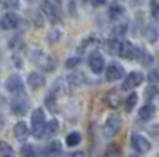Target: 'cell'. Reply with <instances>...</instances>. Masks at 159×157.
Masks as SVG:
<instances>
[{
	"label": "cell",
	"instance_id": "7a4b0ae2",
	"mask_svg": "<svg viewBox=\"0 0 159 157\" xmlns=\"http://www.w3.org/2000/svg\"><path fill=\"white\" fill-rule=\"evenodd\" d=\"M42 11L46 15V18L49 19V22L56 24V22L59 21V13H61L59 0H43Z\"/></svg>",
	"mask_w": 159,
	"mask_h": 157
},
{
	"label": "cell",
	"instance_id": "f1b7e54d",
	"mask_svg": "<svg viewBox=\"0 0 159 157\" xmlns=\"http://www.w3.org/2000/svg\"><path fill=\"white\" fill-rule=\"evenodd\" d=\"M119 43H121L119 40H115V38H111V40H108V41H107V45H105V46H107V49H108L110 54H118Z\"/></svg>",
	"mask_w": 159,
	"mask_h": 157
},
{
	"label": "cell",
	"instance_id": "3957f363",
	"mask_svg": "<svg viewBox=\"0 0 159 157\" xmlns=\"http://www.w3.org/2000/svg\"><path fill=\"white\" fill-rule=\"evenodd\" d=\"M7 90L11 94V95H15V97H25V87H24V83L22 80L18 76V75H11L7 83Z\"/></svg>",
	"mask_w": 159,
	"mask_h": 157
},
{
	"label": "cell",
	"instance_id": "d6986e66",
	"mask_svg": "<svg viewBox=\"0 0 159 157\" xmlns=\"http://www.w3.org/2000/svg\"><path fill=\"white\" fill-rule=\"evenodd\" d=\"M145 37H147V40L150 43H156L157 38H159V29L153 24L147 25V27H145Z\"/></svg>",
	"mask_w": 159,
	"mask_h": 157
},
{
	"label": "cell",
	"instance_id": "484cf974",
	"mask_svg": "<svg viewBox=\"0 0 159 157\" xmlns=\"http://www.w3.org/2000/svg\"><path fill=\"white\" fill-rule=\"evenodd\" d=\"M0 157H16L13 148L7 141H0Z\"/></svg>",
	"mask_w": 159,
	"mask_h": 157
},
{
	"label": "cell",
	"instance_id": "1f68e13d",
	"mask_svg": "<svg viewBox=\"0 0 159 157\" xmlns=\"http://www.w3.org/2000/svg\"><path fill=\"white\" fill-rule=\"evenodd\" d=\"M156 95H157V87L154 84L153 86H148L147 89H145V98H147V102H151Z\"/></svg>",
	"mask_w": 159,
	"mask_h": 157
},
{
	"label": "cell",
	"instance_id": "8d00e7d4",
	"mask_svg": "<svg viewBox=\"0 0 159 157\" xmlns=\"http://www.w3.org/2000/svg\"><path fill=\"white\" fill-rule=\"evenodd\" d=\"M67 157H86V154L83 151H76V152H70Z\"/></svg>",
	"mask_w": 159,
	"mask_h": 157
},
{
	"label": "cell",
	"instance_id": "4316f807",
	"mask_svg": "<svg viewBox=\"0 0 159 157\" xmlns=\"http://www.w3.org/2000/svg\"><path fill=\"white\" fill-rule=\"evenodd\" d=\"M45 103H46V107L52 111V113H56L57 111V105H56V94L54 92H49L45 98Z\"/></svg>",
	"mask_w": 159,
	"mask_h": 157
},
{
	"label": "cell",
	"instance_id": "2e32d148",
	"mask_svg": "<svg viewBox=\"0 0 159 157\" xmlns=\"http://www.w3.org/2000/svg\"><path fill=\"white\" fill-rule=\"evenodd\" d=\"M13 132H15V137L19 141H25V140H27V137H29V125L25 124L24 121H19L15 125V129H13Z\"/></svg>",
	"mask_w": 159,
	"mask_h": 157
},
{
	"label": "cell",
	"instance_id": "9a60e30c",
	"mask_svg": "<svg viewBox=\"0 0 159 157\" xmlns=\"http://www.w3.org/2000/svg\"><path fill=\"white\" fill-rule=\"evenodd\" d=\"M27 83L32 89H42L45 84H46V78L42 75V73H37V72H32L27 78Z\"/></svg>",
	"mask_w": 159,
	"mask_h": 157
},
{
	"label": "cell",
	"instance_id": "60d3db41",
	"mask_svg": "<svg viewBox=\"0 0 159 157\" xmlns=\"http://www.w3.org/2000/svg\"><path fill=\"white\" fill-rule=\"evenodd\" d=\"M25 2H29V3H32V2H35V0H25Z\"/></svg>",
	"mask_w": 159,
	"mask_h": 157
},
{
	"label": "cell",
	"instance_id": "e0dca14e",
	"mask_svg": "<svg viewBox=\"0 0 159 157\" xmlns=\"http://www.w3.org/2000/svg\"><path fill=\"white\" fill-rule=\"evenodd\" d=\"M154 114H156V108L153 107L151 103L143 105V107L140 108V111H139V117H140L142 121H150Z\"/></svg>",
	"mask_w": 159,
	"mask_h": 157
},
{
	"label": "cell",
	"instance_id": "9c48e42d",
	"mask_svg": "<svg viewBox=\"0 0 159 157\" xmlns=\"http://www.w3.org/2000/svg\"><path fill=\"white\" fill-rule=\"evenodd\" d=\"M121 78H124V68L118 62H111L107 67V72H105V80L107 81H118V80H121Z\"/></svg>",
	"mask_w": 159,
	"mask_h": 157
},
{
	"label": "cell",
	"instance_id": "ac0fdd59",
	"mask_svg": "<svg viewBox=\"0 0 159 157\" xmlns=\"http://www.w3.org/2000/svg\"><path fill=\"white\" fill-rule=\"evenodd\" d=\"M135 59H137L142 65H145V67H148V65H151V62H153V57L150 56V52H147V51L142 49V48H137Z\"/></svg>",
	"mask_w": 159,
	"mask_h": 157
},
{
	"label": "cell",
	"instance_id": "e575fe53",
	"mask_svg": "<svg viewBox=\"0 0 159 157\" xmlns=\"http://www.w3.org/2000/svg\"><path fill=\"white\" fill-rule=\"evenodd\" d=\"M80 62H81L80 57H70V59L65 60V68H75Z\"/></svg>",
	"mask_w": 159,
	"mask_h": 157
},
{
	"label": "cell",
	"instance_id": "cb8c5ba5",
	"mask_svg": "<svg viewBox=\"0 0 159 157\" xmlns=\"http://www.w3.org/2000/svg\"><path fill=\"white\" fill-rule=\"evenodd\" d=\"M67 81L72 84V86H81L84 81H86V78L83 73H80V72H75L72 73L70 76H67Z\"/></svg>",
	"mask_w": 159,
	"mask_h": 157
},
{
	"label": "cell",
	"instance_id": "30bf717a",
	"mask_svg": "<svg viewBox=\"0 0 159 157\" xmlns=\"http://www.w3.org/2000/svg\"><path fill=\"white\" fill-rule=\"evenodd\" d=\"M19 22H21V19L15 15V13H7V15H3L0 18V27L3 30H13L19 25Z\"/></svg>",
	"mask_w": 159,
	"mask_h": 157
},
{
	"label": "cell",
	"instance_id": "d4e9b609",
	"mask_svg": "<svg viewBox=\"0 0 159 157\" xmlns=\"http://www.w3.org/2000/svg\"><path fill=\"white\" fill-rule=\"evenodd\" d=\"M137 100H139V97H137V94H135V92L129 94V97H127V98H126V102H124V110H126V113H130L132 110L135 108Z\"/></svg>",
	"mask_w": 159,
	"mask_h": 157
},
{
	"label": "cell",
	"instance_id": "d6a6232c",
	"mask_svg": "<svg viewBox=\"0 0 159 157\" xmlns=\"http://www.w3.org/2000/svg\"><path fill=\"white\" fill-rule=\"evenodd\" d=\"M126 30H127V24L126 22L118 24V25H115V27H113V35L115 37H123L126 33Z\"/></svg>",
	"mask_w": 159,
	"mask_h": 157
},
{
	"label": "cell",
	"instance_id": "f35d334b",
	"mask_svg": "<svg viewBox=\"0 0 159 157\" xmlns=\"http://www.w3.org/2000/svg\"><path fill=\"white\" fill-rule=\"evenodd\" d=\"M5 5H7V7H10V5H11L13 8H16V7H18L16 0H7V3H5Z\"/></svg>",
	"mask_w": 159,
	"mask_h": 157
},
{
	"label": "cell",
	"instance_id": "d590c367",
	"mask_svg": "<svg viewBox=\"0 0 159 157\" xmlns=\"http://www.w3.org/2000/svg\"><path fill=\"white\" fill-rule=\"evenodd\" d=\"M148 81H150L151 84H157V83H159V70H153V72H150V75H148Z\"/></svg>",
	"mask_w": 159,
	"mask_h": 157
},
{
	"label": "cell",
	"instance_id": "f546056e",
	"mask_svg": "<svg viewBox=\"0 0 159 157\" xmlns=\"http://www.w3.org/2000/svg\"><path fill=\"white\" fill-rule=\"evenodd\" d=\"M62 37V30L61 29H52L49 33H48V41L49 43H57Z\"/></svg>",
	"mask_w": 159,
	"mask_h": 157
},
{
	"label": "cell",
	"instance_id": "83f0119b",
	"mask_svg": "<svg viewBox=\"0 0 159 157\" xmlns=\"http://www.w3.org/2000/svg\"><path fill=\"white\" fill-rule=\"evenodd\" d=\"M21 157H37V151L32 145H22L21 146Z\"/></svg>",
	"mask_w": 159,
	"mask_h": 157
},
{
	"label": "cell",
	"instance_id": "5bb4252c",
	"mask_svg": "<svg viewBox=\"0 0 159 157\" xmlns=\"http://www.w3.org/2000/svg\"><path fill=\"white\" fill-rule=\"evenodd\" d=\"M100 45V40L99 38H96V37H88V38H84V40L78 45V52L80 54H84V52H88V51H94L97 46Z\"/></svg>",
	"mask_w": 159,
	"mask_h": 157
},
{
	"label": "cell",
	"instance_id": "7c38bea8",
	"mask_svg": "<svg viewBox=\"0 0 159 157\" xmlns=\"http://www.w3.org/2000/svg\"><path fill=\"white\" fill-rule=\"evenodd\" d=\"M11 111L16 116H24L29 111V102L25 97H16L11 103Z\"/></svg>",
	"mask_w": 159,
	"mask_h": 157
},
{
	"label": "cell",
	"instance_id": "8fae6325",
	"mask_svg": "<svg viewBox=\"0 0 159 157\" xmlns=\"http://www.w3.org/2000/svg\"><path fill=\"white\" fill-rule=\"evenodd\" d=\"M61 154H62L61 141H49L42 149V157H61Z\"/></svg>",
	"mask_w": 159,
	"mask_h": 157
},
{
	"label": "cell",
	"instance_id": "603a6c76",
	"mask_svg": "<svg viewBox=\"0 0 159 157\" xmlns=\"http://www.w3.org/2000/svg\"><path fill=\"white\" fill-rule=\"evenodd\" d=\"M59 132V122L56 119H51L46 122V129H45V137H54Z\"/></svg>",
	"mask_w": 159,
	"mask_h": 157
},
{
	"label": "cell",
	"instance_id": "ab89813d",
	"mask_svg": "<svg viewBox=\"0 0 159 157\" xmlns=\"http://www.w3.org/2000/svg\"><path fill=\"white\" fill-rule=\"evenodd\" d=\"M5 127V117H3V114L0 113V130H2Z\"/></svg>",
	"mask_w": 159,
	"mask_h": 157
},
{
	"label": "cell",
	"instance_id": "b9f144b4",
	"mask_svg": "<svg viewBox=\"0 0 159 157\" xmlns=\"http://www.w3.org/2000/svg\"><path fill=\"white\" fill-rule=\"evenodd\" d=\"M157 157H159V155H157Z\"/></svg>",
	"mask_w": 159,
	"mask_h": 157
},
{
	"label": "cell",
	"instance_id": "ba28073f",
	"mask_svg": "<svg viewBox=\"0 0 159 157\" xmlns=\"http://www.w3.org/2000/svg\"><path fill=\"white\" fill-rule=\"evenodd\" d=\"M145 80V76L142 72H130L126 78H124V81H123V90H132V89H135L137 86H140Z\"/></svg>",
	"mask_w": 159,
	"mask_h": 157
},
{
	"label": "cell",
	"instance_id": "6da1fadb",
	"mask_svg": "<svg viewBox=\"0 0 159 157\" xmlns=\"http://www.w3.org/2000/svg\"><path fill=\"white\" fill-rule=\"evenodd\" d=\"M45 129H46V119H45V111L42 108H37L32 113V133L35 138H43L45 137Z\"/></svg>",
	"mask_w": 159,
	"mask_h": 157
},
{
	"label": "cell",
	"instance_id": "44dd1931",
	"mask_svg": "<svg viewBox=\"0 0 159 157\" xmlns=\"http://www.w3.org/2000/svg\"><path fill=\"white\" fill-rule=\"evenodd\" d=\"M108 15H110V19L113 21H118L119 18H123L124 16V8L119 5V3H113L108 10Z\"/></svg>",
	"mask_w": 159,
	"mask_h": 157
},
{
	"label": "cell",
	"instance_id": "7402d4cb",
	"mask_svg": "<svg viewBox=\"0 0 159 157\" xmlns=\"http://www.w3.org/2000/svg\"><path fill=\"white\" fill-rule=\"evenodd\" d=\"M81 143V133L80 132H70L67 137H65V145L73 148V146H78Z\"/></svg>",
	"mask_w": 159,
	"mask_h": 157
},
{
	"label": "cell",
	"instance_id": "5b68a950",
	"mask_svg": "<svg viewBox=\"0 0 159 157\" xmlns=\"http://www.w3.org/2000/svg\"><path fill=\"white\" fill-rule=\"evenodd\" d=\"M121 124H123L121 117H119L118 114H111L108 119L105 121V124H103V133H105V137H108V138L115 137L119 132V129H121Z\"/></svg>",
	"mask_w": 159,
	"mask_h": 157
},
{
	"label": "cell",
	"instance_id": "836d02e7",
	"mask_svg": "<svg viewBox=\"0 0 159 157\" xmlns=\"http://www.w3.org/2000/svg\"><path fill=\"white\" fill-rule=\"evenodd\" d=\"M119 154H121V151H119L118 145H110L108 149H107V157H118Z\"/></svg>",
	"mask_w": 159,
	"mask_h": 157
},
{
	"label": "cell",
	"instance_id": "277c9868",
	"mask_svg": "<svg viewBox=\"0 0 159 157\" xmlns=\"http://www.w3.org/2000/svg\"><path fill=\"white\" fill-rule=\"evenodd\" d=\"M130 145L139 154H147L151 151V143L148 138H145L143 135L140 133H132L130 137Z\"/></svg>",
	"mask_w": 159,
	"mask_h": 157
},
{
	"label": "cell",
	"instance_id": "52a82bcc",
	"mask_svg": "<svg viewBox=\"0 0 159 157\" xmlns=\"http://www.w3.org/2000/svg\"><path fill=\"white\" fill-rule=\"evenodd\" d=\"M88 65H89L91 72L94 75H100L103 72V67H105V59H103V56L100 54V52L92 51V54L88 59Z\"/></svg>",
	"mask_w": 159,
	"mask_h": 157
},
{
	"label": "cell",
	"instance_id": "4fadbf2b",
	"mask_svg": "<svg viewBox=\"0 0 159 157\" xmlns=\"http://www.w3.org/2000/svg\"><path fill=\"white\" fill-rule=\"evenodd\" d=\"M135 52H137V48L130 41H121L119 43V49H118V56L119 57H123V59H135Z\"/></svg>",
	"mask_w": 159,
	"mask_h": 157
},
{
	"label": "cell",
	"instance_id": "ffe728a7",
	"mask_svg": "<svg viewBox=\"0 0 159 157\" xmlns=\"http://www.w3.org/2000/svg\"><path fill=\"white\" fill-rule=\"evenodd\" d=\"M105 102H107L108 107H111V108H118V107H119V103H121V98H119V95H118L116 90L111 89L110 92L107 94V97H105Z\"/></svg>",
	"mask_w": 159,
	"mask_h": 157
},
{
	"label": "cell",
	"instance_id": "8992f818",
	"mask_svg": "<svg viewBox=\"0 0 159 157\" xmlns=\"http://www.w3.org/2000/svg\"><path fill=\"white\" fill-rule=\"evenodd\" d=\"M32 60H35L40 67H42L43 70H46V72H52L56 68V60L52 59L51 56L42 52V51H37L35 56H32Z\"/></svg>",
	"mask_w": 159,
	"mask_h": 157
},
{
	"label": "cell",
	"instance_id": "74e56055",
	"mask_svg": "<svg viewBox=\"0 0 159 157\" xmlns=\"http://www.w3.org/2000/svg\"><path fill=\"white\" fill-rule=\"evenodd\" d=\"M91 2H92L94 7H100V5H103L105 2H107V0H91Z\"/></svg>",
	"mask_w": 159,
	"mask_h": 157
},
{
	"label": "cell",
	"instance_id": "4dcf8cb0",
	"mask_svg": "<svg viewBox=\"0 0 159 157\" xmlns=\"http://www.w3.org/2000/svg\"><path fill=\"white\" fill-rule=\"evenodd\" d=\"M150 11H151L153 19L159 21V0H151L150 2Z\"/></svg>",
	"mask_w": 159,
	"mask_h": 157
}]
</instances>
